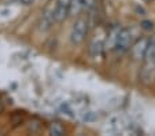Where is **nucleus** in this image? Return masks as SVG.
Masks as SVG:
<instances>
[{"mask_svg": "<svg viewBox=\"0 0 155 136\" xmlns=\"http://www.w3.org/2000/svg\"><path fill=\"white\" fill-rule=\"evenodd\" d=\"M88 33V22L84 18H78L73 25V29L70 33V41L74 45H80L81 43H84L85 37Z\"/></svg>", "mask_w": 155, "mask_h": 136, "instance_id": "obj_1", "label": "nucleus"}, {"mask_svg": "<svg viewBox=\"0 0 155 136\" xmlns=\"http://www.w3.org/2000/svg\"><path fill=\"white\" fill-rule=\"evenodd\" d=\"M132 44V33L129 29H120L117 35V40H115L114 51L118 55H122L129 50Z\"/></svg>", "mask_w": 155, "mask_h": 136, "instance_id": "obj_2", "label": "nucleus"}, {"mask_svg": "<svg viewBox=\"0 0 155 136\" xmlns=\"http://www.w3.org/2000/svg\"><path fill=\"white\" fill-rule=\"evenodd\" d=\"M148 44H150V38L148 37L139 38L137 41L133 44V47H132V56L137 61L144 59V55H146V52H147Z\"/></svg>", "mask_w": 155, "mask_h": 136, "instance_id": "obj_3", "label": "nucleus"}, {"mask_svg": "<svg viewBox=\"0 0 155 136\" xmlns=\"http://www.w3.org/2000/svg\"><path fill=\"white\" fill-rule=\"evenodd\" d=\"M155 78V66L152 63V59H147L144 62L143 69L140 70V80L144 84H151Z\"/></svg>", "mask_w": 155, "mask_h": 136, "instance_id": "obj_4", "label": "nucleus"}, {"mask_svg": "<svg viewBox=\"0 0 155 136\" xmlns=\"http://www.w3.org/2000/svg\"><path fill=\"white\" fill-rule=\"evenodd\" d=\"M103 47H104V44H103V41L100 38H94L92 40L91 45H89V54H91V56L95 61L99 59L100 56L103 55Z\"/></svg>", "mask_w": 155, "mask_h": 136, "instance_id": "obj_5", "label": "nucleus"}, {"mask_svg": "<svg viewBox=\"0 0 155 136\" xmlns=\"http://www.w3.org/2000/svg\"><path fill=\"white\" fill-rule=\"evenodd\" d=\"M69 17V7L62 6V4H56L55 10H54V19L55 22H63L66 21Z\"/></svg>", "mask_w": 155, "mask_h": 136, "instance_id": "obj_6", "label": "nucleus"}, {"mask_svg": "<svg viewBox=\"0 0 155 136\" xmlns=\"http://www.w3.org/2000/svg\"><path fill=\"white\" fill-rule=\"evenodd\" d=\"M54 22H55V19H54V10L52 11H45L43 14V17H41L40 29L41 30H48L51 26H52Z\"/></svg>", "mask_w": 155, "mask_h": 136, "instance_id": "obj_7", "label": "nucleus"}, {"mask_svg": "<svg viewBox=\"0 0 155 136\" xmlns=\"http://www.w3.org/2000/svg\"><path fill=\"white\" fill-rule=\"evenodd\" d=\"M82 10V0H70L69 3V15H78Z\"/></svg>", "mask_w": 155, "mask_h": 136, "instance_id": "obj_8", "label": "nucleus"}, {"mask_svg": "<svg viewBox=\"0 0 155 136\" xmlns=\"http://www.w3.org/2000/svg\"><path fill=\"white\" fill-rule=\"evenodd\" d=\"M48 131H50V133L54 136H61L64 133L63 127H62L59 122H52V124L50 125V128H48Z\"/></svg>", "mask_w": 155, "mask_h": 136, "instance_id": "obj_9", "label": "nucleus"}, {"mask_svg": "<svg viewBox=\"0 0 155 136\" xmlns=\"http://www.w3.org/2000/svg\"><path fill=\"white\" fill-rule=\"evenodd\" d=\"M118 30L120 29H113L111 32H110V35H108V38H107V47L111 48V50H114V45H115V40H117V35H118Z\"/></svg>", "mask_w": 155, "mask_h": 136, "instance_id": "obj_10", "label": "nucleus"}, {"mask_svg": "<svg viewBox=\"0 0 155 136\" xmlns=\"http://www.w3.org/2000/svg\"><path fill=\"white\" fill-rule=\"evenodd\" d=\"M96 2L97 0H82V10L92 11L96 7Z\"/></svg>", "mask_w": 155, "mask_h": 136, "instance_id": "obj_11", "label": "nucleus"}, {"mask_svg": "<svg viewBox=\"0 0 155 136\" xmlns=\"http://www.w3.org/2000/svg\"><path fill=\"white\" fill-rule=\"evenodd\" d=\"M141 28L146 30H152L154 29V24H152L151 21H143L141 22Z\"/></svg>", "mask_w": 155, "mask_h": 136, "instance_id": "obj_12", "label": "nucleus"}, {"mask_svg": "<svg viewBox=\"0 0 155 136\" xmlns=\"http://www.w3.org/2000/svg\"><path fill=\"white\" fill-rule=\"evenodd\" d=\"M69 3H70V0H58V4H62V6L69 7Z\"/></svg>", "mask_w": 155, "mask_h": 136, "instance_id": "obj_13", "label": "nucleus"}, {"mask_svg": "<svg viewBox=\"0 0 155 136\" xmlns=\"http://www.w3.org/2000/svg\"><path fill=\"white\" fill-rule=\"evenodd\" d=\"M24 4H26V6H29V4H33L35 3V0H21Z\"/></svg>", "mask_w": 155, "mask_h": 136, "instance_id": "obj_14", "label": "nucleus"}, {"mask_svg": "<svg viewBox=\"0 0 155 136\" xmlns=\"http://www.w3.org/2000/svg\"><path fill=\"white\" fill-rule=\"evenodd\" d=\"M3 110V104H2V102H0V111Z\"/></svg>", "mask_w": 155, "mask_h": 136, "instance_id": "obj_15", "label": "nucleus"}, {"mask_svg": "<svg viewBox=\"0 0 155 136\" xmlns=\"http://www.w3.org/2000/svg\"><path fill=\"white\" fill-rule=\"evenodd\" d=\"M152 63H154V66H155V55H154V58H152Z\"/></svg>", "mask_w": 155, "mask_h": 136, "instance_id": "obj_16", "label": "nucleus"}]
</instances>
